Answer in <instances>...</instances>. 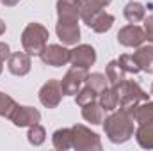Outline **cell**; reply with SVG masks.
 <instances>
[{"label": "cell", "instance_id": "cell-1", "mask_svg": "<svg viewBox=\"0 0 153 151\" xmlns=\"http://www.w3.org/2000/svg\"><path fill=\"white\" fill-rule=\"evenodd\" d=\"M103 130L105 135L111 142L114 144H123L134 137V126L135 121L128 109H116L111 115L103 119Z\"/></svg>", "mask_w": 153, "mask_h": 151}, {"label": "cell", "instance_id": "cell-2", "mask_svg": "<svg viewBox=\"0 0 153 151\" xmlns=\"http://www.w3.org/2000/svg\"><path fill=\"white\" fill-rule=\"evenodd\" d=\"M48 38H50V32H48V29L45 25L36 23V21L29 23L22 32L23 52H27L30 57L32 55H41V52L48 44Z\"/></svg>", "mask_w": 153, "mask_h": 151}, {"label": "cell", "instance_id": "cell-3", "mask_svg": "<svg viewBox=\"0 0 153 151\" xmlns=\"http://www.w3.org/2000/svg\"><path fill=\"white\" fill-rule=\"evenodd\" d=\"M116 94H117V101H119V109H132L135 105H139L141 101H148L150 94L134 80H123L114 85Z\"/></svg>", "mask_w": 153, "mask_h": 151}, {"label": "cell", "instance_id": "cell-4", "mask_svg": "<svg viewBox=\"0 0 153 151\" xmlns=\"http://www.w3.org/2000/svg\"><path fill=\"white\" fill-rule=\"evenodd\" d=\"M73 150L76 151H102V139L96 132L84 124H75L73 128Z\"/></svg>", "mask_w": 153, "mask_h": 151}, {"label": "cell", "instance_id": "cell-5", "mask_svg": "<svg viewBox=\"0 0 153 151\" xmlns=\"http://www.w3.org/2000/svg\"><path fill=\"white\" fill-rule=\"evenodd\" d=\"M80 18H59L55 25L57 38L61 39L62 44L66 46H75L80 41V27H78Z\"/></svg>", "mask_w": 153, "mask_h": 151}, {"label": "cell", "instance_id": "cell-6", "mask_svg": "<svg viewBox=\"0 0 153 151\" xmlns=\"http://www.w3.org/2000/svg\"><path fill=\"white\" fill-rule=\"evenodd\" d=\"M39 57L46 66L61 68V66H66L70 62L71 50H68L66 44H46Z\"/></svg>", "mask_w": 153, "mask_h": 151}, {"label": "cell", "instance_id": "cell-7", "mask_svg": "<svg viewBox=\"0 0 153 151\" xmlns=\"http://www.w3.org/2000/svg\"><path fill=\"white\" fill-rule=\"evenodd\" d=\"M62 96H64V93L61 87V80H55V78L48 80L39 89V101L46 109H57L62 101Z\"/></svg>", "mask_w": 153, "mask_h": 151}, {"label": "cell", "instance_id": "cell-8", "mask_svg": "<svg viewBox=\"0 0 153 151\" xmlns=\"http://www.w3.org/2000/svg\"><path fill=\"white\" fill-rule=\"evenodd\" d=\"M87 75H89V73H87L85 68L71 66V68L68 70V73L64 75V78L61 80V87H62L64 96H75L76 93L80 91V87L85 84Z\"/></svg>", "mask_w": 153, "mask_h": 151}, {"label": "cell", "instance_id": "cell-9", "mask_svg": "<svg viewBox=\"0 0 153 151\" xmlns=\"http://www.w3.org/2000/svg\"><path fill=\"white\" fill-rule=\"evenodd\" d=\"M116 38H117L119 44H123L126 48H137L146 41V32H144L143 27H139L135 23H130V25L121 27Z\"/></svg>", "mask_w": 153, "mask_h": 151}, {"label": "cell", "instance_id": "cell-10", "mask_svg": "<svg viewBox=\"0 0 153 151\" xmlns=\"http://www.w3.org/2000/svg\"><path fill=\"white\" fill-rule=\"evenodd\" d=\"M70 62H71V66L89 70L96 62V50L91 44H75V48L71 50Z\"/></svg>", "mask_w": 153, "mask_h": 151}, {"label": "cell", "instance_id": "cell-11", "mask_svg": "<svg viewBox=\"0 0 153 151\" xmlns=\"http://www.w3.org/2000/svg\"><path fill=\"white\" fill-rule=\"evenodd\" d=\"M13 124L18 128H25V126H32L41 121V112L34 107H27V105H18L16 112L11 117Z\"/></svg>", "mask_w": 153, "mask_h": 151}, {"label": "cell", "instance_id": "cell-12", "mask_svg": "<svg viewBox=\"0 0 153 151\" xmlns=\"http://www.w3.org/2000/svg\"><path fill=\"white\" fill-rule=\"evenodd\" d=\"M7 68L14 76H25L32 68L30 55L27 52H14V53H11L9 59H7Z\"/></svg>", "mask_w": 153, "mask_h": 151}, {"label": "cell", "instance_id": "cell-13", "mask_svg": "<svg viewBox=\"0 0 153 151\" xmlns=\"http://www.w3.org/2000/svg\"><path fill=\"white\" fill-rule=\"evenodd\" d=\"M112 0H78V14L80 20L87 25L93 16H96L100 11H103Z\"/></svg>", "mask_w": 153, "mask_h": 151}, {"label": "cell", "instance_id": "cell-14", "mask_svg": "<svg viewBox=\"0 0 153 151\" xmlns=\"http://www.w3.org/2000/svg\"><path fill=\"white\" fill-rule=\"evenodd\" d=\"M139 70L144 73H153V44H141L132 53Z\"/></svg>", "mask_w": 153, "mask_h": 151}, {"label": "cell", "instance_id": "cell-15", "mask_svg": "<svg viewBox=\"0 0 153 151\" xmlns=\"http://www.w3.org/2000/svg\"><path fill=\"white\" fill-rule=\"evenodd\" d=\"M114 25V16L111 13H105V11H100L96 16H93V20L87 23V27L91 30H94L96 34H103V32H109Z\"/></svg>", "mask_w": 153, "mask_h": 151}, {"label": "cell", "instance_id": "cell-16", "mask_svg": "<svg viewBox=\"0 0 153 151\" xmlns=\"http://www.w3.org/2000/svg\"><path fill=\"white\" fill-rule=\"evenodd\" d=\"M52 144L57 151H68L73 148V130L71 128H59L52 135Z\"/></svg>", "mask_w": 153, "mask_h": 151}, {"label": "cell", "instance_id": "cell-17", "mask_svg": "<svg viewBox=\"0 0 153 151\" xmlns=\"http://www.w3.org/2000/svg\"><path fill=\"white\" fill-rule=\"evenodd\" d=\"M134 121L137 124H144V123H153V101H141L139 105L128 109Z\"/></svg>", "mask_w": 153, "mask_h": 151}, {"label": "cell", "instance_id": "cell-18", "mask_svg": "<svg viewBox=\"0 0 153 151\" xmlns=\"http://www.w3.org/2000/svg\"><path fill=\"white\" fill-rule=\"evenodd\" d=\"M103 112L105 110H103V107L100 105L98 100H94L91 103H85L82 107V117L91 124H102L103 123Z\"/></svg>", "mask_w": 153, "mask_h": 151}, {"label": "cell", "instance_id": "cell-19", "mask_svg": "<svg viewBox=\"0 0 153 151\" xmlns=\"http://www.w3.org/2000/svg\"><path fill=\"white\" fill-rule=\"evenodd\" d=\"M135 141L143 150H153V123L139 124L135 130Z\"/></svg>", "mask_w": 153, "mask_h": 151}, {"label": "cell", "instance_id": "cell-20", "mask_svg": "<svg viewBox=\"0 0 153 151\" xmlns=\"http://www.w3.org/2000/svg\"><path fill=\"white\" fill-rule=\"evenodd\" d=\"M123 14L128 23H139L146 18V9L141 2H128L123 9Z\"/></svg>", "mask_w": 153, "mask_h": 151}, {"label": "cell", "instance_id": "cell-21", "mask_svg": "<svg viewBox=\"0 0 153 151\" xmlns=\"http://www.w3.org/2000/svg\"><path fill=\"white\" fill-rule=\"evenodd\" d=\"M98 101L100 105L103 107L105 112H112L119 107V101H117V94H116L114 85H109L107 89H103L100 94H98Z\"/></svg>", "mask_w": 153, "mask_h": 151}, {"label": "cell", "instance_id": "cell-22", "mask_svg": "<svg viewBox=\"0 0 153 151\" xmlns=\"http://www.w3.org/2000/svg\"><path fill=\"white\" fill-rule=\"evenodd\" d=\"M57 16L59 18H80L78 0H57Z\"/></svg>", "mask_w": 153, "mask_h": 151}, {"label": "cell", "instance_id": "cell-23", "mask_svg": "<svg viewBox=\"0 0 153 151\" xmlns=\"http://www.w3.org/2000/svg\"><path fill=\"white\" fill-rule=\"evenodd\" d=\"M105 75L109 78V84H111V85H116V84H119V82H123V80L126 78V71L123 70V66H121L119 61L116 59V61H111V62L107 64Z\"/></svg>", "mask_w": 153, "mask_h": 151}, {"label": "cell", "instance_id": "cell-24", "mask_svg": "<svg viewBox=\"0 0 153 151\" xmlns=\"http://www.w3.org/2000/svg\"><path fill=\"white\" fill-rule=\"evenodd\" d=\"M16 109H18V103L11 96H7L5 93L0 91V117H5V119L11 121V117L16 112Z\"/></svg>", "mask_w": 153, "mask_h": 151}, {"label": "cell", "instance_id": "cell-25", "mask_svg": "<svg viewBox=\"0 0 153 151\" xmlns=\"http://www.w3.org/2000/svg\"><path fill=\"white\" fill-rule=\"evenodd\" d=\"M27 141H29L32 146H41V144H45V141H46V130H45L39 123L32 124V126H29Z\"/></svg>", "mask_w": 153, "mask_h": 151}, {"label": "cell", "instance_id": "cell-26", "mask_svg": "<svg viewBox=\"0 0 153 151\" xmlns=\"http://www.w3.org/2000/svg\"><path fill=\"white\" fill-rule=\"evenodd\" d=\"M98 94H100V93H96L91 85L85 84V87H80V91L75 94V101H76L78 107H84L85 103H91V101L98 100Z\"/></svg>", "mask_w": 153, "mask_h": 151}, {"label": "cell", "instance_id": "cell-27", "mask_svg": "<svg viewBox=\"0 0 153 151\" xmlns=\"http://www.w3.org/2000/svg\"><path fill=\"white\" fill-rule=\"evenodd\" d=\"M85 84H87V85H91L96 93H102L103 89H107V87L111 85L107 75H103V73H91V75H87Z\"/></svg>", "mask_w": 153, "mask_h": 151}, {"label": "cell", "instance_id": "cell-28", "mask_svg": "<svg viewBox=\"0 0 153 151\" xmlns=\"http://www.w3.org/2000/svg\"><path fill=\"white\" fill-rule=\"evenodd\" d=\"M117 61H119V64L123 66V70H125L126 73L135 75V73H139V71H141V70H139V66H137V62L134 61V57H132V55H128V53H123Z\"/></svg>", "mask_w": 153, "mask_h": 151}, {"label": "cell", "instance_id": "cell-29", "mask_svg": "<svg viewBox=\"0 0 153 151\" xmlns=\"http://www.w3.org/2000/svg\"><path fill=\"white\" fill-rule=\"evenodd\" d=\"M144 32H146V39L153 43V14L144 18Z\"/></svg>", "mask_w": 153, "mask_h": 151}, {"label": "cell", "instance_id": "cell-30", "mask_svg": "<svg viewBox=\"0 0 153 151\" xmlns=\"http://www.w3.org/2000/svg\"><path fill=\"white\" fill-rule=\"evenodd\" d=\"M9 55H11V48H9V44L0 41V64H4V62L9 59Z\"/></svg>", "mask_w": 153, "mask_h": 151}, {"label": "cell", "instance_id": "cell-31", "mask_svg": "<svg viewBox=\"0 0 153 151\" xmlns=\"http://www.w3.org/2000/svg\"><path fill=\"white\" fill-rule=\"evenodd\" d=\"M18 2H20V0H2V4H4L5 7H14Z\"/></svg>", "mask_w": 153, "mask_h": 151}, {"label": "cell", "instance_id": "cell-32", "mask_svg": "<svg viewBox=\"0 0 153 151\" xmlns=\"http://www.w3.org/2000/svg\"><path fill=\"white\" fill-rule=\"evenodd\" d=\"M5 30H7V25L4 23V20H0V36L5 34Z\"/></svg>", "mask_w": 153, "mask_h": 151}, {"label": "cell", "instance_id": "cell-33", "mask_svg": "<svg viewBox=\"0 0 153 151\" xmlns=\"http://www.w3.org/2000/svg\"><path fill=\"white\" fill-rule=\"evenodd\" d=\"M0 75H2V64H0Z\"/></svg>", "mask_w": 153, "mask_h": 151}, {"label": "cell", "instance_id": "cell-34", "mask_svg": "<svg viewBox=\"0 0 153 151\" xmlns=\"http://www.w3.org/2000/svg\"><path fill=\"white\" fill-rule=\"evenodd\" d=\"M152 96H153V85H152Z\"/></svg>", "mask_w": 153, "mask_h": 151}]
</instances>
